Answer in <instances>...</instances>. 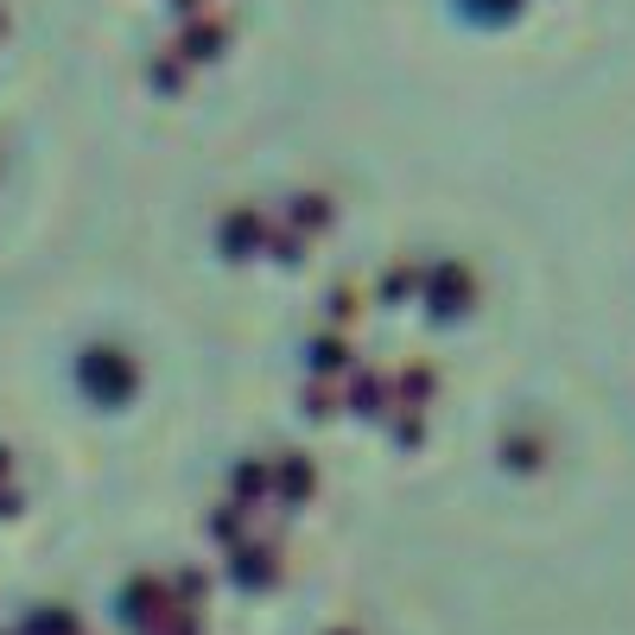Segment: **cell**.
I'll return each instance as SVG.
<instances>
[{"instance_id":"obj_22","label":"cell","mask_w":635,"mask_h":635,"mask_svg":"<svg viewBox=\"0 0 635 635\" xmlns=\"http://www.w3.org/2000/svg\"><path fill=\"white\" fill-rule=\"evenodd\" d=\"M508 464L515 470H540V438H508Z\"/></svg>"},{"instance_id":"obj_2","label":"cell","mask_w":635,"mask_h":635,"mask_svg":"<svg viewBox=\"0 0 635 635\" xmlns=\"http://www.w3.org/2000/svg\"><path fill=\"white\" fill-rule=\"evenodd\" d=\"M470 299H477V279L464 274L457 261H445V267H432L426 274V305L438 311V318H457Z\"/></svg>"},{"instance_id":"obj_5","label":"cell","mask_w":635,"mask_h":635,"mask_svg":"<svg viewBox=\"0 0 635 635\" xmlns=\"http://www.w3.org/2000/svg\"><path fill=\"white\" fill-rule=\"evenodd\" d=\"M311 489H318V470H311V457L286 452V457L274 464V502L299 508V502H311Z\"/></svg>"},{"instance_id":"obj_9","label":"cell","mask_w":635,"mask_h":635,"mask_svg":"<svg viewBox=\"0 0 635 635\" xmlns=\"http://www.w3.org/2000/svg\"><path fill=\"white\" fill-rule=\"evenodd\" d=\"M286 216H293V229H299V235H318V229H330L337 203H330V198H318V191H299V198L286 203Z\"/></svg>"},{"instance_id":"obj_14","label":"cell","mask_w":635,"mask_h":635,"mask_svg":"<svg viewBox=\"0 0 635 635\" xmlns=\"http://www.w3.org/2000/svg\"><path fill=\"white\" fill-rule=\"evenodd\" d=\"M267 489H274V470H267V464H242V470H235V502H261Z\"/></svg>"},{"instance_id":"obj_6","label":"cell","mask_w":635,"mask_h":635,"mask_svg":"<svg viewBox=\"0 0 635 635\" xmlns=\"http://www.w3.org/2000/svg\"><path fill=\"white\" fill-rule=\"evenodd\" d=\"M223 45H229L223 13H191V20H184V39H178V57H216Z\"/></svg>"},{"instance_id":"obj_13","label":"cell","mask_w":635,"mask_h":635,"mask_svg":"<svg viewBox=\"0 0 635 635\" xmlns=\"http://www.w3.org/2000/svg\"><path fill=\"white\" fill-rule=\"evenodd\" d=\"M210 540H223V547H242L248 540V502H223L210 515Z\"/></svg>"},{"instance_id":"obj_7","label":"cell","mask_w":635,"mask_h":635,"mask_svg":"<svg viewBox=\"0 0 635 635\" xmlns=\"http://www.w3.org/2000/svg\"><path fill=\"white\" fill-rule=\"evenodd\" d=\"M166 597H172V591H166L159 579H134V584L121 591V623H140V629H152V616L166 610Z\"/></svg>"},{"instance_id":"obj_1","label":"cell","mask_w":635,"mask_h":635,"mask_svg":"<svg viewBox=\"0 0 635 635\" xmlns=\"http://www.w3.org/2000/svg\"><path fill=\"white\" fill-rule=\"evenodd\" d=\"M83 388L96 401H127L134 394V362L121 350H89L83 356Z\"/></svg>"},{"instance_id":"obj_4","label":"cell","mask_w":635,"mask_h":635,"mask_svg":"<svg viewBox=\"0 0 635 635\" xmlns=\"http://www.w3.org/2000/svg\"><path fill=\"white\" fill-rule=\"evenodd\" d=\"M343 406H350V413H362V420H388V413H394V381L375 375V369H356Z\"/></svg>"},{"instance_id":"obj_25","label":"cell","mask_w":635,"mask_h":635,"mask_svg":"<svg viewBox=\"0 0 635 635\" xmlns=\"http://www.w3.org/2000/svg\"><path fill=\"white\" fill-rule=\"evenodd\" d=\"M489 7H515V0H489Z\"/></svg>"},{"instance_id":"obj_24","label":"cell","mask_w":635,"mask_h":635,"mask_svg":"<svg viewBox=\"0 0 635 635\" xmlns=\"http://www.w3.org/2000/svg\"><path fill=\"white\" fill-rule=\"evenodd\" d=\"M7 470H13V464H7V452H0V483H7Z\"/></svg>"},{"instance_id":"obj_23","label":"cell","mask_w":635,"mask_h":635,"mask_svg":"<svg viewBox=\"0 0 635 635\" xmlns=\"http://www.w3.org/2000/svg\"><path fill=\"white\" fill-rule=\"evenodd\" d=\"M172 7H178V13H184V20H191V13H198L203 0H172Z\"/></svg>"},{"instance_id":"obj_12","label":"cell","mask_w":635,"mask_h":635,"mask_svg":"<svg viewBox=\"0 0 635 635\" xmlns=\"http://www.w3.org/2000/svg\"><path fill=\"white\" fill-rule=\"evenodd\" d=\"M305 356H311V375H343V369H350V343H343V337H318V343H311V350H305Z\"/></svg>"},{"instance_id":"obj_20","label":"cell","mask_w":635,"mask_h":635,"mask_svg":"<svg viewBox=\"0 0 635 635\" xmlns=\"http://www.w3.org/2000/svg\"><path fill=\"white\" fill-rule=\"evenodd\" d=\"M166 591H172L178 604H203V597H210V579H203V572H191V565H184V572H178V579L166 584Z\"/></svg>"},{"instance_id":"obj_26","label":"cell","mask_w":635,"mask_h":635,"mask_svg":"<svg viewBox=\"0 0 635 635\" xmlns=\"http://www.w3.org/2000/svg\"><path fill=\"white\" fill-rule=\"evenodd\" d=\"M337 635H356V629H337Z\"/></svg>"},{"instance_id":"obj_15","label":"cell","mask_w":635,"mask_h":635,"mask_svg":"<svg viewBox=\"0 0 635 635\" xmlns=\"http://www.w3.org/2000/svg\"><path fill=\"white\" fill-rule=\"evenodd\" d=\"M305 413H311V420H330V413H343V388H330V381L318 375L311 388H305Z\"/></svg>"},{"instance_id":"obj_10","label":"cell","mask_w":635,"mask_h":635,"mask_svg":"<svg viewBox=\"0 0 635 635\" xmlns=\"http://www.w3.org/2000/svg\"><path fill=\"white\" fill-rule=\"evenodd\" d=\"M394 394H401V406H432L438 375H432L426 362H413V369H401V375H394Z\"/></svg>"},{"instance_id":"obj_3","label":"cell","mask_w":635,"mask_h":635,"mask_svg":"<svg viewBox=\"0 0 635 635\" xmlns=\"http://www.w3.org/2000/svg\"><path fill=\"white\" fill-rule=\"evenodd\" d=\"M229 579L248 584V591H267V584H279V547H267V540H242L235 547V559H229Z\"/></svg>"},{"instance_id":"obj_11","label":"cell","mask_w":635,"mask_h":635,"mask_svg":"<svg viewBox=\"0 0 635 635\" xmlns=\"http://www.w3.org/2000/svg\"><path fill=\"white\" fill-rule=\"evenodd\" d=\"M152 635H203L198 604H178V597H166V610L152 616Z\"/></svg>"},{"instance_id":"obj_8","label":"cell","mask_w":635,"mask_h":635,"mask_svg":"<svg viewBox=\"0 0 635 635\" xmlns=\"http://www.w3.org/2000/svg\"><path fill=\"white\" fill-rule=\"evenodd\" d=\"M261 235H267V223H261V210H229V216H223V248L235 254V261L261 248Z\"/></svg>"},{"instance_id":"obj_17","label":"cell","mask_w":635,"mask_h":635,"mask_svg":"<svg viewBox=\"0 0 635 635\" xmlns=\"http://www.w3.org/2000/svg\"><path fill=\"white\" fill-rule=\"evenodd\" d=\"M152 83H159V89H184V83H191V57H178V51L152 57Z\"/></svg>"},{"instance_id":"obj_19","label":"cell","mask_w":635,"mask_h":635,"mask_svg":"<svg viewBox=\"0 0 635 635\" xmlns=\"http://www.w3.org/2000/svg\"><path fill=\"white\" fill-rule=\"evenodd\" d=\"M356 311H362V293H356V286H330V293H325V318L350 325Z\"/></svg>"},{"instance_id":"obj_16","label":"cell","mask_w":635,"mask_h":635,"mask_svg":"<svg viewBox=\"0 0 635 635\" xmlns=\"http://www.w3.org/2000/svg\"><path fill=\"white\" fill-rule=\"evenodd\" d=\"M261 248L293 267V261H305V235H299V229H267V235H261Z\"/></svg>"},{"instance_id":"obj_18","label":"cell","mask_w":635,"mask_h":635,"mask_svg":"<svg viewBox=\"0 0 635 635\" xmlns=\"http://www.w3.org/2000/svg\"><path fill=\"white\" fill-rule=\"evenodd\" d=\"M388 420H394V438H401L406 452L426 438V406H401V413H388Z\"/></svg>"},{"instance_id":"obj_21","label":"cell","mask_w":635,"mask_h":635,"mask_svg":"<svg viewBox=\"0 0 635 635\" xmlns=\"http://www.w3.org/2000/svg\"><path fill=\"white\" fill-rule=\"evenodd\" d=\"M413 286H420V267H394V274L381 279V299H406Z\"/></svg>"}]
</instances>
